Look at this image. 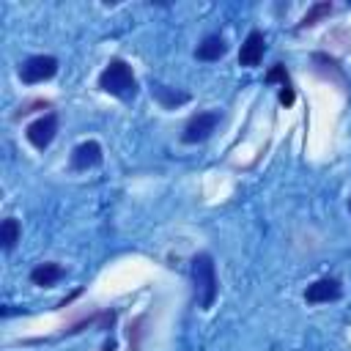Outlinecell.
<instances>
[{
	"instance_id": "obj_5",
	"label": "cell",
	"mask_w": 351,
	"mask_h": 351,
	"mask_svg": "<svg viewBox=\"0 0 351 351\" xmlns=\"http://www.w3.org/2000/svg\"><path fill=\"white\" fill-rule=\"evenodd\" d=\"M58 132H60V115H58L55 110H49V112H41L38 118H33V121L25 126V140H27L36 151L44 154V151L55 143Z\"/></svg>"
},
{
	"instance_id": "obj_14",
	"label": "cell",
	"mask_w": 351,
	"mask_h": 351,
	"mask_svg": "<svg viewBox=\"0 0 351 351\" xmlns=\"http://www.w3.org/2000/svg\"><path fill=\"white\" fill-rule=\"evenodd\" d=\"M332 11H335V3H332V0H318V3H313V5H310L304 14H302V19H299L296 30H307V27H315L318 22L329 19V16H332Z\"/></svg>"
},
{
	"instance_id": "obj_11",
	"label": "cell",
	"mask_w": 351,
	"mask_h": 351,
	"mask_svg": "<svg viewBox=\"0 0 351 351\" xmlns=\"http://www.w3.org/2000/svg\"><path fill=\"white\" fill-rule=\"evenodd\" d=\"M148 93H151V99H154L162 110H178V107H184V104L192 101V93H189V90L165 85V82H159V80H148Z\"/></svg>"
},
{
	"instance_id": "obj_13",
	"label": "cell",
	"mask_w": 351,
	"mask_h": 351,
	"mask_svg": "<svg viewBox=\"0 0 351 351\" xmlns=\"http://www.w3.org/2000/svg\"><path fill=\"white\" fill-rule=\"evenodd\" d=\"M63 277H66V269H63L58 261H41V263H36V266L30 269V274H27L30 285H36V288H55Z\"/></svg>"
},
{
	"instance_id": "obj_16",
	"label": "cell",
	"mask_w": 351,
	"mask_h": 351,
	"mask_svg": "<svg viewBox=\"0 0 351 351\" xmlns=\"http://www.w3.org/2000/svg\"><path fill=\"white\" fill-rule=\"evenodd\" d=\"M263 82L266 85H280V88H288V85H293L291 82V71H288V66L285 63H274V66H269V71L263 74Z\"/></svg>"
},
{
	"instance_id": "obj_19",
	"label": "cell",
	"mask_w": 351,
	"mask_h": 351,
	"mask_svg": "<svg viewBox=\"0 0 351 351\" xmlns=\"http://www.w3.org/2000/svg\"><path fill=\"white\" fill-rule=\"evenodd\" d=\"M277 99H280V104H282V107H291V104L296 101V90H293V85H288V88H280Z\"/></svg>"
},
{
	"instance_id": "obj_1",
	"label": "cell",
	"mask_w": 351,
	"mask_h": 351,
	"mask_svg": "<svg viewBox=\"0 0 351 351\" xmlns=\"http://www.w3.org/2000/svg\"><path fill=\"white\" fill-rule=\"evenodd\" d=\"M189 282H192V302L197 310H211L219 296V274L217 261L208 250H200L189 261Z\"/></svg>"
},
{
	"instance_id": "obj_12",
	"label": "cell",
	"mask_w": 351,
	"mask_h": 351,
	"mask_svg": "<svg viewBox=\"0 0 351 351\" xmlns=\"http://www.w3.org/2000/svg\"><path fill=\"white\" fill-rule=\"evenodd\" d=\"M228 49H230V44H228V38L219 33V30H214V33H206L200 41H197V47H195V60H200V63H217V60H222L225 55H228Z\"/></svg>"
},
{
	"instance_id": "obj_20",
	"label": "cell",
	"mask_w": 351,
	"mask_h": 351,
	"mask_svg": "<svg viewBox=\"0 0 351 351\" xmlns=\"http://www.w3.org/2000/svg\"><path fill=\"white\" fill-rule=\"evenodd\" d=\"M118 348V343H115V337H110V340H104V346H101V351H115Z\"/></svg>"
},
{
	"instance_id": "obj_4",
	"label": "cell",
	"mask_w": 351,
	"mask_h": 351,
	"mask_svg": "<svg viewBox=\"0 0 351 351\" xmlns=\"http://www.w3.org/2000/svg\"><path fill=\"white\" fill-rule=\"evenodd\" d=\"M60 71V60L55 55L38 52V55H27L25 60H19L16 66V77L25 85H38V82H49L52 77H58Z\"/></svg>"
},
{
	"instance_id": "obj_9",
	"label": "cell",
	"mask_w": 351,
	"mask_h": 351,
	"mask_svg": "<svg viewBox=\"0 0 351 351\" xmlns=\"http://www.w3.org/2000/svg\"><path fill=\"white\" fill-rule=\"evenodd\" d=\"M340 299H343V280L335 274L318 277L304 288L307 304H329V302H340Z\"/></svg>"
},
{
	"instance_id": "obj_2",
	"label": "cell",
	"mask_w": 351,
	"mask_h": 351,
	"mask_svg": "<svg viewBox=\"0 0 351 351\" xmlns=\"http://www.w3.org/2000/svg\"><path fill=\"white\" fill-rule=\"evenodd\" d=\"M96 85L101 93H110L112 99H118L123 104H132L140 96V80H137L134 69L129 66V60H123L118 55L104 63V69L96 77Z\"/></svg>"
},
{
	"instance_id": "obj_21",
	"label": "cell",
	"mask_w": 351,
	"mask_h": 351,
	"mask_svg": "<svg viewBox=\"0 0 351 351\" xmlns=\"http://www.w3.org/2000/svg\"><path fill=\"white\" fill-rule=\"evenodd\" d=\"M346 206H348V214H351V195H348V203Z\"/></svg>"
},
{
	"instance_id": "obj_8",
	"label": "cell",
	"mask_w": 351,
	"mask_h": 351,
	"mask_svg": "<svg viewBox=\"0 0 351 351\" xmlns=\"http://www.w3.org/2000/svg\"><path fill=\"white\" fill-rule=\"evenodd\" d=\"M118 321V310L115 307H101V310H93V313H85L80 315L77 321H71L60 335L63 337H71V335H80L82 329H99V332H112Z\"/></svg>"
},
{
	"instance_id": "obj_7",
	"label": "cell",
	"mask_w": 351,
	"mask_h": 351,
	"mask_svg": "<svg viewBox=\"0 0 351 351\" xmlns=\"http://www.w3.org/2000/svg\"><path fill=\"white\" fill-rule=\"evenodd\" d=\"M101 165H104V148L99 140H82L69 154V167L74 173H88V170H96Z\"/></svg>"
},
{
	"instance_id": "obj_6",
	"label": "cell",
	"mask_w": 351,
	"mask_h": 351,
	"mask_svg": "<svg viewBox=\"0 0 351 351\" xmlns=\"http://www.w3.org/2000/svg\"><path fill=\"white\" fill-rule=\"evenodd\" d=\"M310 66H313V71H315L321 80H329V82L340 85V90H343L346 96L351 93V80H348L346 69L340 66V60H337L335 55H329V52H310Z\"/></svg>"
},
{
	"instance_id": "obj_15",
	"label": "cell",
	"mask_w": 351,
	"mask_h": 351,
	"mask_svg": "<svg viewBox=\"0 0 351 351\" xmlns=\"http://www.w3.org/2000/svg\"><path fill=\"white\" fill-rule=\"evenodd\" d=\"M19 241H22V225H19V219L16 217H5L0 222V247H3V252H14Z\"/></svg>"
},
{
	"instance_id": "obj_18",
	"label": "cell",
	"mask_w": 351,
	"mask_h": 351,
	"mask_svg": "<svg viewBox=\"0 0 351 351\" xmlns=\"http://www.w3.org/2000/svg\"><path fill=\"white\" fill-rule=\"evenodd\" d=\"M143 324H145V313H140L132 324H129V351H140V343H143Z\"/></svg>"
},
{
	"instance_id": "obj_10",
	"label": "cell",
	"mask_w": 351,
	"mask_h": 351,
	"mask_svg": "<svg viewBox=\"0 0 351 351\" xmlns=\"http://www.w3.org/2000/svg\"><path fill=\"white\" fill-rule=\"evenodd\" d=\"M266 49H269V44H266L263 30L252 27V30L244 36L241 47H239V66H244V69H255V66H261Z\"/></svg>"
},
{
	"instance_id": "obj_17",
	"label": "cell",
	"mask_w": 351,
	"mask_h": 351,
	"mask_svg": "<svg viewBox=\"0 0 351 351\" xmlns=\"http://www.w3.org/2000/svg\"><path fill=\"white\" fill-rule=\"evenodd\" d=\"M36 110H47V112H49V110H52V101H49V99H38V96H36V99H25V101L14 110L11 118H14V121H22L25 115H30V112H36Z\"/></svg>"
},
{
	"instance_id": "obj_3",
	"label": "cell",
	"mask_w": 351,
	"mask_h": 351,
	"mask_svg": "<svg viewBox=\"0 0 351 351\" xmlns=\"http://www.w3.org/2000/svg\"><path fill=\"white\" fill-rule=\"evenodd\" d=\"M219 123H222V112L219 110H197V112H192L186 118L178 140L184 145H200V143L211 140V134L219 129Z\"/></svg>"
}]
</instances>
